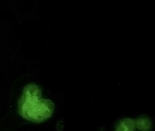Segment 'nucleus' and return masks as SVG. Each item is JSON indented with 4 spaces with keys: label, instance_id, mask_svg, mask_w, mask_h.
Returning a JSON list of instances; mask_svg holds the SVG:
<instances>
[{
    "label": "nucleus",
    "instance_id": "1",
    "mask_svg": "<svg viewBox=\"0 0 155 131\" xmlns=\"http://www.w3.org/2000/svg\"><path fill=\"white\" fill-rule=\"evenodd\" d=\"M41 88L36 84L26 85L19 100L18 113L26 120L41 123L53 114L54 105L51 100L42 97Z\"/></svg>",
    "mask_w": 155,
    "mask_h": 131
},
{
    "label": "nucleus",
    "instance_id": "2",
    "mask_svg": "<svg viewBox=\"0 0 155 131\" xmlns=\"http://www.w3.org/2000/svg\"><path fill=\"white\" fill-rule=\"evenodd\" d=\"M135 122L131 118H125L120 120L116 126V131H135Z\"/></svg>",
    "mask_w": 155,
    "mask_h": 131
},
{
    "label": "nucleus",
    "instance_id": "3",
    "mask_svg": "<svg viewBox=\"0 0 155 131\" xmlns=\"http://www.w3.org/2000/svg\"><path fill=\"white\" fill-rule=\"evenodd\" d=\"M135 122L136 127L141 131H148L151 128V121L146 116H140Z\"/></svg>",
    "mask_w": 155,
    "mask_h": 131
}]
</instances>
